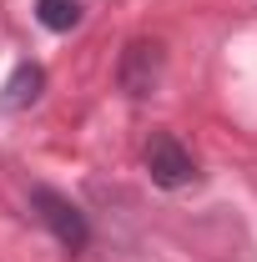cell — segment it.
Masks as SVG:
<instances>
[{"mask_svg":"<svg viewBox=\"0 0 257 262\" xmlns=\"http://www.w3.org/2000/svg\"><path fill=\"white\" fill-rule=\"evenodd\" d=\"M31 212L51 227V237L61 242V247H71V252H81L86 242H91V227H86V212L71 202V196H61L56 187H31Z\"/></svg>","mask_w":257,"mask_h":262,"instance_id":"1","label":"cell"},{"mask_svg":"<svg viewBox=\"0 0 257 262\" xmlns=\"http://www.w3.org/2000/svg\"><path fill=\"white\" fill-rule=\"evenodd\" d=\"M146 177L157 182L161 192H182L187 182L197 177V162H192V151L172 136V131H152V141H146Z\"/></svg>","mask_w":257,"mask_h":262,"instance_id":"2","label":"cell"},{"mask_svg":"<svg viewBox=\"0 0 257 262\" xmlns=\"http://www.w3.org/2000/svg\"><path fill=\"white\" fill-rule=\"evenodd\" d=\"M81 15H86V0H35V20L46 26V31H76L81 26Z\"/></svg>","mask_w":257,"mask_h":262,"instance_id":"5","label":"cell"},{"mask_svg":"<svg viewBox=\"0 0 257 262\" xmlns=\"http://www.w3.org/2000/svg\"><path fill=\"white\" fill-rule=\"evenodd\" d=\"M116 81L131 101H146L161 86V46L157 40H131L121 51V66H116Z\"/></svg>","mask_w":257,"mask_h":262,"instance_id":"3","label":"cell"},{"mask_svg":"<svg viewBox=\"0 0 257 262\" xmlns=\"http://www.w3.org/2000/svg\"><path fill=\"white\" fill-rule=\"evenodd\" d=\"M40 91H46V71L35 61H20L0 86V111H26V106L40 101Z\"/></svg>","mask_w":257,"mask_h":262,"instance_id":"4","label":"cell"}]
</instances>
